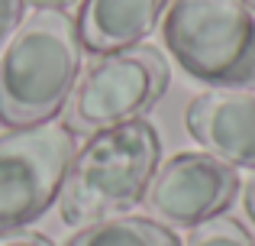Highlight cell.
<instances>
[{
    "instance_id": "3957f363",
    "label": "cell",
    "mask_w": 255,
    "mask_h": 246,
    "mask_svg": "<svg viewBox=\"0 0 255 246\" xmlns=\"http://www.w3.org/2000/svg\"><path fill=\"white\" fill-rule=\"evenodd\" d=\"M162 36L197 81L213 88L255 84V10L246 0H168Z\"/></svg>"
},
{
    "instance_id": "52a82bcc",
    "label": "cell",
    "mask_w": 255,
    "mask_h": 246,
    "mask_svg": "<svg viewBox=\"0 0 255 246\" xmlns=\"http://www.w3.org/2000/svg\"><path fill=\"white\" fill-rule=\"evenodd\" d=\"M184 126L207 156L255 169V94L239 88H213L197 94L184 110Z\"/></svg>"
},
{
    "instance_id": "7c38bea8",
    "label": "cell",
    "mask_w": 255,
    "mask_h": 246,
    "mask_svg": "<svg viewBox=\"0 0 255 246\" xmlns=\"http://www.w3.org/2000/svg\"><path fill=\"white\" fill-rule=\"evenodd\" d=\"M0 246H52L45 237L26 234V230H13V234H0Z\"/></svg>"
},
{
    "instance_id": "6da1fadb",
    "label": "cell",
    "mask_w": 255,
    "mask_h": 246,
    "mask_svg": "<svg viewBox=\"0 0 255 246\" xmlns=\"http://www.w3.org/2000/svg\"><path fill=\"white\" fill-rule=\"evenodd\" d=\"M81 71V39L68 10L42 6L19 29L0 55V123H45L65 107Z\"/></svg>"
},
{
    "instance_id": "8fae6325",
    "label": "cell",
    "mask_w": 255,
    "mask_h": 246,
    "mask_svg": "<svg viewBox=\"0 0 255 246\" xmlns=\"http://www.w3.org/2000/svg\"><path fill=\"white\" fill-rule=\"evenodd\" d=\"M23 6H26V0H0V55H3L13 32L23 23Z\"/></svg>"
},
{
    "instance_id": "8992f818",
    "label": "cell",
    "mask_w": 255,
    "mask_h": 246,
    "mask_svg": "<svg viewBox=\"0 0 255 246\" xmlns=\"http://www.w3.org/2000/svg\"><path fill=\"white\" fill-rule=\"evenodd\" d=\"M239 191L233 165L207 152H178L158 165L142 201L162 227H197L220 217Z\"/></svg>"
},
{
    "instance_id": "4fadbf2b",
    "label": "cell",
    "mask_w": 255,
    "mask_h": 246,
    "mask_svg": "<svg viewBox=\"0 0 255 246\" xmlns=\"http://www.w3.org/2000/svg\"><path fill=\"white\" fill-rule=\"evenodd\" d=\"M26 3H32L36 10H42V6H55V10H65V6L78 3V0H26Z\"/></svg>"
},
{
    "instance_id": "ba28073f",
    "label": "cell",
    "mask_w": 255,
    "mask_h": 246,
    "mask_svg": "<svg viewBox=\"0 0 255 246\" xmlns=\"http://www.w3.org/2000/svg\"><path fill=\"white\" fill-rule=\"evenodd\" d=\"M168 0H84L78 13L81 49L94 55L129 49L155 29Z\"/></svg>"
},
{
    "instance_id": "9c48e42d",
    "label": "cell",
    "mask_w": 255,
    "mask_h": 246,
    "mask_svg": "<svg viewBox=\"0 0 255 246\" xmlns=\"http://www.w3.org/2000/svg\"><path fill=\"white\" fill-rule=\"evenodd\" d=\"M68 246H181L168 227L149 217H107V221L87 224Z\"/></svg>"
},
{
    "instance_id": "277c9868",
    "label": "cell",
    "mask_w": 255,
    "mask_h": 246,
    "mask_svg": "<svg viewBox=\"0 0 255 246\" xmlns=\"http://www.w3.org/2000/svg\"><path fill=\"white\" fill-rule=\"evenodd\" d=\"M168 62L152 45H129L100 55L71 88L65 101V126L78 136H94L120 123L142 120L145 110L168 91Z\"/></svg>"
},
{
    "instance_id": "9a60e30c",
    "label": "cell",
    "mask_w": 255,
    "mask_h": 246,
    "mask_svg": "<svg viewBox=\"0 0 255 246\" xmlns=\"http://www.w3.org/2000/svg\"><path fill=\"white\" fill-rule=\"evenodd\" d=\"M246 3H249V6H252V10H255V0H246Z\"/></svg>"
},
{
    "instance_id": "5bb4252c",
    "label": "cell",
    "mask_w": 255,
    "mask_h": 246,
    "mask_svg": "<svg viewBox=\"0 0 255 246\" xmlns=\"http://www.w3.org/2000/svg\"><path fill=\"white\" fill-rule=\"evenodd\" d=\"M246 211H249V217L255 221V178L246 185Z\"/></svg>"
},
{
    "instance_id": "7a4b0ae2",
    "label": "cell",
    "mask_w": 255,
    "mask_h": 246,
    "mask_svg": "<svg viewBox=\"0 0 255 246\" xmlns=\"http://www.w3.org/2000/svg\"><path fill=\"white\" fill-rule=\"evenodd\" d=\"M162 139L149 120H129L94 133L71 159L58 191V211L68 227L107 221L142 201L158 169Z\"/></svg>"
},
{
    "instance_id": "30bf717a",
    "label": "cell",
    "mask_w": 255,
    "mask_h": 246,
    "mask_svg": "<svg viewBox=\"0 0 255 246\" xmlns=\"http://www.w3.org/2000/svg\"><path fill=\"white\" fill-rule=\"evenodd\" d=\"M187 246H255V243L239 221H233V217H210V221L194 227Z\"/></svg>"
},
{
    "instance_id": "5b68a950",
    "label": "cell",
    "mask_w": 255,
    "mask_h": 246,
    "mask_svg": "<svg viewBox=\"0 0 255 246\" xmlns=\"http://www.w3.org/2000/svg\"><path fill=\"white\" fill-rule=\"evenodd\" d=\"M75 159L65 123L19 126L0 136V234H13L49 211Z\"/></svg>"
}]
</instances>
